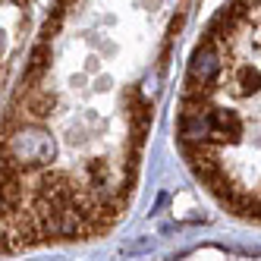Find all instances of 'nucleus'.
I'll return each instance as SVG.
<instances>
[{
  "label": "nucleus",
  "mask_w": 261,
  "mask_h": 261,
  "mask_svg": "<svg viewBox=\"0 0 261 261\" xmlns=\"http://www.w3.org/2000/svg\"><path fill=\"white\" fill-rule=\"evenodd\" d=\"M54 104H57V98H54L50 91H32V95L25 98V110L32 117H47Z\"/></svg>",
  "instance_id": "f03ea898"
},
{
  "label": "nucleus",
  "mask_w": 261,
  "mask_h": 261,
  "mask_svg": "<svg viewBox=\"0 0 261 261\" xmlns=\"http://www.w3.org/2000/svg\"><path fill=\"white\" fill-rule=\"evenodd\" d=\"M44 69H47V50H44V47H35V54H32V66H29V79L35 82Z\"/></svg>",
  "instance_id": "7ed1b4c3"
},
{
  "label": "nucleus",
  "mask_w": 261,
  "mask_h": 261,
  "mask_svg": "<svg viewBox=\"0 0 261 261\" xmlns=\"http://www.w3.org/2000/svg\"><path fill=\"white\" fill-rule=\"evenodd\" d=\"M16 4H19V0H16Z\"/></svg>",
  "instance_id": "423d86ee"
},
{
  "label": "nucleus",
  "mask_w": 261,
  "mask_h": 261,
  "mask_svg": "<svg viewBox=\"0 0 261 261\" xmlns=\"http://www.w3.org/2000/svg\"><path fill=\"white\" fill-rule=\"evenodd\" d=\"M63 4H66V0H60V7H63Z\"/></svg>",
  "instance_id": "39448f33"
},
{
  "label": "nucleus",
  "mask_w": 261,
  "mask_h": 261,
  "mask_svg": "<svg viewBox=\"0 0 261 261\" xmlns=\"http://www.w3.org/2000/svg\"><path fill=\"white\" fill-rule=\"evenodd\" d=\"M4 151L16 167H41V164H50V158L57 154V145L44 129L22 126L10 139H4Z\"/></svg>",
  "instance_id": "f257e3e1"
},
{
  "label": "nucleus",
  "mask_w": 261,
  "mask_h": 261,
  "mask_svg": "<svg viewBox=\"0 0 261 261\" xmlns=\"http://www.w3.org/2000/svg\"><path fill=\"white\" fill-rule=\"evenodd\" d=\"M0 50H4V35H0Z\"/></svg>",
  "instance_id": "20e7f679"
}]
</instances>
